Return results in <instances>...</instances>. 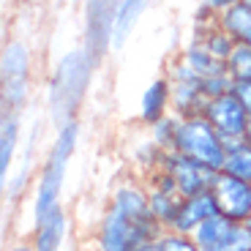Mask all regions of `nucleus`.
<instances>
[{
  "label": "nucleus",
  "instance_id": "20e7f679",
  "mask_svg": "<svg viewBox=\"0 0 251 251\" xmlns=\"http://www.w3.org/2000/svg\"><path fill=\"white\" fill-rule=\"evenodd\" d=\"M175 151L188 158H194L200 164H205L210 170L221 172L224 158H226V139L216 131L213 123L205 115H197V118L180 120Z\"/></svg>",
  "mask_w": 251,
  "mask_h": 251
},
{
  "label": "nucleus",
  "instance_id": "f8f14e48",
  "mask_svg": "<svg viewBox=\"0 0 251 251\" xmlns=\"http://www.w3.org/2000/svg\"><path fill=\"white\" fill-rule=\"evenodd\" d=\"M69 235V213L66 207H55L52 213H47L41 221H36L30 229V243L36 251H60Z\"/></svg>",
  "mask_w": 251,
  "mask_h": 251
},
{
  "label": "nucleus",
  "instance_id": "4468645a",
  "mask_svg": "<svg viewBox=\"0 0 251 251\" xmlns=\"http://www.w3.org/2000/svg\"><path fill=\"white\" fill-rule=\"evenodd\" d=\"M170 85H172V112L177 118L186 120V118L205 115L210 99L202 90V79L200 82H170Z\"/></svg>",
  "mask_w": 251,
  "mask_h": 251
},
{
  "label": "nucleus",
  "instance_id": "4be33fe9",
  "mask_svg": "<svg viewBox=\"0 0 251 251\" xmlns=\"http://www.w3.org/2000/svg\"><path fill=\"white\" fill-rule=\"evenodd\" d=\"M33 96V79H3L0 82V104L6 112H19L30 104Z\"/></svg>",
  "mask_w": 251,
  "mask_h": 251
},
{
  "label": "nucleus",
  "instance_id": "7ed1b4c3",
  "mask_svg": "<svg viewBox=\"0 0 251 251\" xmlns=\"http://www.w3.org/2000/svg\"><path fill=\"white\" fill-rule=\"evenodd\" d=\"M161 224L156 219H137L118 207L104 205L93 226V251H139L142 246L158 240Z\"/></svg>",
  "mask_w": 251,
  "mask_h": 251
},
{
  "label": "nucleus",
  "instance_id": "72a5a7b5",
  "mask_svg": "<svg viewBox=\"0 0 251 251\" xmlns=\"http://www.w3.org/2000/svg\"><path fill=\"white\" fill-rule=\"evenodd\" d=\"M240 3H246V6H249V8H251V0H240Z\"/></svg>",
  "mask_w": 251,
  "mask_h": 251
},
{
  "label": "nucleus",
  "instance_id": "423d86ee",
  "mask_svg": "<svg viewBox=\"0 0 251 251\" xmlns=\"http://www.w3.org/2000/svg\"><path fill=\"white\" fill-rule=\"evenodd\" d=\"M194 240L200 251H251V238L246 232V224L226 219L224 213H216L202 226H197Z\"/></svg>",
  "mask_w": 251,
  "mask_h": 251
},
{
  "label": "nucleus",
  "instance_id": "dca6fc26",
  "mask_svg": "<svg viewBox=\"0 0 251 251\" xmlns=\"http://www.w3.org/2000/svg\"><path fill=\"white\" fill-rule=\"evenodd\" d=\"M19 134H22V126H19V112H0V183L8 177L14 167V158H17V148H19Z\"/></svg>",
  "mask_w": 251,
  "mask_h": 251
},
{
  "label": "nucleus",
  "instance_id": "6e6552de",
  "mask_svg": "<svg viewBox=\"0 0 251 251\" xmlns=\"http://www.w3.org/2000/svg\"><path fill=\"white\" fill-rule=\"evenodd\" d=\"M205 118L213 123V128L226 139V142H235V139H246L251 112L232 93H224V96H219V99L207 101Z\"/></svg>",
  "mask_w": 251,
  "mask_h": 251
},
{
  "label": "nucleus",
  "instance_id": "5701e85b",
  "mask_svg": "<svg viewBox=\"0 0 251 251\" xmlns=\"http://www.w3.org/2000/svg\"><path fill=\"white\" fill-rule=\"evenodd\" d=\"M224 172L251 183V142L249 139H235L226 142V158H224Z\"/></svg>",
  "mask_w": 251,
  "mask_h": 251
},
{
  "label": "nucleus",
  "instance_id": "cd10ccee",
  "mask_svg": "<svg viewBox=\"0 0 251 251\" xmlns=\"http://www.w3.org/2000/svg\"><path fill=\"white\" fill-rule=\"evenodd\" d=\"M232 96L251 112V79H235L232 85Z\"/></svg>",
  "mask_w": 251,
  "mask_h": 251
},
{
  "label": "nucleus",
  "instance_id": "473e14b6",
  "mask_svg": "<svg viewBox=\"0 0 251 251\" xmlns=\"http://www.w3.org/2000/svg\"><path fill=\"white\" fill-rule=\"evenodd\" d=\"M246 139L251 142V118H249V131H246Z\"/></svg>",
  "mask_w": 251,
  "mask_h": 251
},
{
  "label": "nucleus",
  "instance_id": "bb28decb",
  "mask_svg": "<svg viewBox=\"0 0 251 251\" xmlns=\"http://www.w3.org/2000/svg\"><path fill=\"white\" fill-rule=\"evenodd\" d=\"M232 85H235V76L229 71H221V74H213L202 79V90H205L207 99H219L224 93H232Z\"/></svg>",
  "mask_w": 251,
  "mask_h": 251
},
{
  "label": "nucleus",
  "instance_id": "c756f323",
  "mask_svg": "<svg viewBox=\"0 0 251 251\" xmlns=\"http://www.w3.org/2000/svg\"><path fill=\"white\" fill-rule=\"evenodd\" d=\"M6 251H36V249H33L30 240H17V243H11Z\"/></svg>",
  "mask_w": 251,
  "mask_h": 251
},
{
  "label": "nucleus",
  "instance_id": "39448f33",
  "mask_svg": "<svg viewBox=\"0 0 251 251\" xmlns=\"http://www.w3.org/2000/svg\"><path fill=\"white\" fill-rule=\"evenodd\" d=\"M120 0H82V47L101 60L115 50V25H118Z\"/></svg>",
  "mask_w": 251,
  "mask_h": 251
},
{
  "label": "nucleus",
  "instance_id": "f3484780",
  "mask_svg": "<svg viewBox=\"0 0 251 251\" xmlns=\"http://www.w3.org/2000/svg\"><path fill=\"white\" fill-rule=\"evenodd\" d=\"M164 153L167 151H161V148L151 139V134L145 131V137H139L137 142L128 148V161H131L134 172H139L137 177L145 180L151 172H156L158 167H161V161H164Z\"/></svg>",
  "mask_w": 251,
  "mask_h": 251
},
{
  "label": "nucleus",
  "instance_id": "9b49d317",
  "mask_svg": "<svg viewBox=\"0 0 251 251\" xmlns=\"http://www.w3.org/2000/svg\"><path fill=\"white\" fill-rule=\"evenodd\" d=\"M172 112V85L167 76H156V79L142 90L139 96V109H137V120L148 128L156 120H161L164 115Z\"/></svg>",
  "mask_w": 251,
  "mask_h": 251
},
{
  "label": "nucleus",
  "instance_id": "9d476101",
  "mask_svg": "<svg viewBox=\"0 0 251 251\" xmlns=\"http://www.w3.org/2000/svg\"><path fill=\"white\" fill-rule=\"evenodd\" d=\"M216 213H221V210H219V202H216L213 191H202V194H194V197H183L172 229H175V232H183V235H194L197 226H202L207 219H213Z\"/></svg>",
  "mask_w": 251,
  "mask_h": 251
},
{
  "label": "nucleus",
  "instance_id": "f257e3e1",
  "mask_svg": "<svg viewBox=\"0 0 251 251\" xmlns=\"http://www.w3.org/2000/svg\"><path fill=\"white\" fill-rule=\"evenodd\" d=\"M96 69H99L96 57L82 44L71 47L57 57L50 82H47V115L55 126L76 118Z\"/></svg>",
  "mask_w": 251,
  "mask_h": 251
},
{
  "label": "nucleus",
  "instance_id": "c85d7f7f",
  "mask_svg": "<svg viewBox=\"0 0 251 251\" xmlns=\"http://www.w3.org/2000/svg\"><path fill=\"white\" fill-rule=\"evenodd\" d=\"M202 3H205V6H210V8H213V11L221 17L226 8H232L235 3H240V0H202Z\"/></svg>",
  "mask_w": 251,
  "mask_h": 251
},
{
  "label": "nucleus",
  "instance_id": "f03ea898",
  "mask_svg": "<svg viewBox=\"0 0 251 251\" xmlns=\"http://www.w3.org/2000/svg\"><path fill=\"white\" fill-rule=\"evenodd\" d=\"M79 134H82L79 118H71V120H66V123L55 126L52 145H50V151L44 153V161L38 167L36 183H33L30 224L41 221L47 213H52L55 207H60L63 180H66L69 161L74 158L76 148H79Z\"/></svg>",
  "mask_w": 251,
  "mask_h": 251
},
{
  "label": "nucleus",
  "instance_id": "6ab92c4d",
  "mask_svg": "<svg viewBox=\"0 0 251 251\" xmlns=\"http://www.w3.org/2000/svg\"><path fill=\"white\" fill-rule=\"evenodd\" d=\"M151 0H120L118 11V25H115V50L126 47V41L131 38V33L137 30L142 14L148 11Z\"/></svg>",
  "mask_w": 251,
  "mask_h": 251
},
{
  "label": "nucleus",
  "instance_id": "2f4dec72",
  "mask_svg": "<svg viewBox=\"0 0 251 251\" xmlns=\"http://www.w3.org/2000/svg\"><path fill=\"white\" fill-rule=\"evenodd\" d=\"M243 224H246V232H249V238H251V216H249V219L243 221Z\"/></svg>",
  "mask_w": 251,
  "mask_h": 251
},
{
  "label": "nucleus",
  "instance_id": "ddd939ff",
  "mask_svg": "<svg viewBox=\"0 0 251 251\" xmlns=\"http://www.w3.org/2000/svg\"><path fill=\"white\" fill-rule=\"evenodd\" d=\"M33 74V50L22 38L6 41L0 52V82L3 79H27Z\"/></svg>",
  "mask_w": 251,
  "mask_h": 251
},
{
  "label": "nucleus",
  "instance_id": "412c9836",
  "mask_svg": "<svg viewBox=\"0 0 251 251\" xmlns=\"http://www.w3.org/2000/svg\"><path fill=\"white\" fill-rule=\"evenodd\" d=\"M148 191H151V213H153V219L161 224V229H172L183 197L175 194V191H158V188H148Z\"/></svg>",
  "mask_w": 251,
  "mask_h": 251
},
{
  "label": "nucleus",
  "instance_id": "7c9ffc66",
  "mask_svg": "<svg viewBox=\"0 0 251 251\" xmlns=\"http://www.w3.org/2000/svg\"><path fill=\"white\" fill-rule=\"evenodd\" d=\"M139 251H161V249H158V243H156V240H153V243L142 246V249H139Z\"/></svg>",
  "mask_w": 251,
  "mask_h": 251
},
{
  "label": "nucleus",
  "instance_id": "1a4fd4ad",
  "mask_svg": "<svg viewBox=\"0 0 251 251\" xmlns=\"http://www.w3.org/2000/svg\"><path fill=\"white\" fill-rule=\"evenodd\" d=\"M210 191H213L216 202H219V210L226 219L246 221L251 216V183L249 180H240V177L221 170L216 175Z\"/></svg>",
  "mask_w": 251,
  "mask_h": 251
},
{
  "label": "nucleus",
  "instance_id": "b1692460",
  "mask_svg": "<svg viewBox=\"0 0 251 251\" xmlns=\"http://www.w3.org/2000/svg\"><path fill=\"white\" fill-rule=\"evenodd\" d=\"M177 128H180V118H177L175 112H170V115H164L161 120H156L153 126H148L145 131L151 134V139L161 148V151H175Z\"/></svg>",
  "mask_w": 251,
  "mask_h": 251
},
{
  "label": "nucleus",
  "instance_id": "0eeeda50",
  "mask_svg": "<svg viewBox=\"0 0 251 251\" xmlns=\"http://www.w3.org/2000/svg\"><path fill=\"white\" fill-rule=\"evenodd\" d=\"M161 170H167L172 175L180 197H194V194H202V191H210L216 175H219L216 170H210V167H205V164L194 161V158L183 156V153H177V151L164 153Z\"/></svg>",
  "mask_w": 251,
  "mask_h": 251
},
{
  "label": "nucleus",
  "instance_id": "2eb2a0df",
  "mask_svg": "<svg viewBox=\"0 0 251 251\" xmlns=\"http://www.w3.org/2000/svg\"><path fill=\"white\" fill-rule=\"evenodd\" d=\"M33 172H36V145H27L22 161H19L17 167H11L8 177L0 183V186H3V197H6L8 202H19L27 191H30V180L36 177Z\"/></svg>",
  "mask_w": 251,
  "mask_h": 251
},
{
  "label": "nucleus",
  "instance_id": "a878e982",
  "mask_svg": "<svg viewBox=\"0 0 251 251\" xmlns=\"http://www.w3.org/2000/svg\"><path fill=\"white\" fill-rule=\"evenodd\" d=\"M156 243L161 251H200L194 235H183V232H175V229H164Z\"/></svg>",
  "mask_w": 251,
  "mask_h": 251
},
{
  "label": "nucleus",
  "instance_id": "aec40b11",
  "mask_svg": "<svg viewBox=\"0 0 251 251\" xmlns=\"http://www.w3.org/2000/svg\"><path fill=\"white\" fill-rule=\"evenodd\" d=\"M177 55L183 57V60L191 66V69L197 71V74L202 76V79H207V76H213V74H221V71H226V63L219 60V57H213L210 52L205 50V47L197 41V38H191L186 47H183Z\"/></svg>",
  "mask_w": 251,
  "mask_h": 251
},
{
  "label": "nucleus",
  "instance_id": "a211bd4d",
  "mask_svg": "<svg viewBox=\"0 0 251 251\" xmlns=\"http://www.w3.org/2000/svg\"><path fill=\"white\" fill-rule=\"evenodd\" d=\"M191 38H197L202 47H205L207 52L213 57H219V60H224L226 63V57L232 55V50H235V41L229 33L224 30V27L219 25V22H210V25H202V27H194V36Z\"/></svg>",
  "mask_w": 251,
  "mask_h": 251
},
{
  "label": "nucleus",
  "instance_id": "393cba45",
  "mask_svg": "<svg viewBox=\"0 0 251 251\" xmlns=\"http://www.w3.org/2000/svg\"><path fill=\"white\" fill-rule=\"evenodd\" d=\"M226 71L235 79H251V44L238 41L232 50V55L226 57Z\"/></svg>",
  "mask_w": 251,
  "mask_h": 251
}]
</instances>
